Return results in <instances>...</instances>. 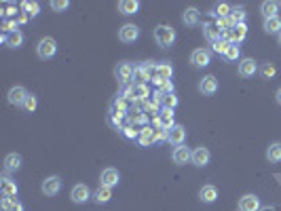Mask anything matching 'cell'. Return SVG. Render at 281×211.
Returning <instances> with one entry per match:
<instances>
[{"label":"cell","instance_id":"cell-31","mask_svg":"<svg viewBox=\"0 0 281 211\" xmlns=\"http://www.w3.org/2000/svg\"><path fill=\"white\" fill-rule=\"evenodd\" d=\"M267 158L271 163H281V142H275L267 148Z\"/></svg>","mask_w":281,"mask_h":211},{"label":"cell","instance_id":"cell-14","mask_svg":"<svg viewBox=\"0 0 281 211\" xmlns=\"http://www.w3.org/2000/svg\"><path fill=\"white\" fill-rule=\"evenodd\" d=\"M127 97H129V99H135V101H146V99H150L148 85H133L131 89L127 91Z\"/></svg>","mask_w":281,"mask_h":211},{"label":"cell","instance_id":"cell-11","mask_svg":"<svg viewBox=\"0 0 281 211\" xmlns=\"http://www.w3.org/2000/svg\"><path fill=\"white\" fill-rule=\"evenodd\" d=\"M184 139H186V129L182 125H173L167 131V142L173 146H184Z\"/></svg>","mask_w":281,"mask_h":211},{"label":"cell","instance_id":"cell-22","mask_svg":"<svg viewBox=\"0 0 281 211\" xmlns=\"http://www.w3.org/2000/svg\"><path fill=\"white\" fill-rule=\"evenodd\" d=\"M199 199H201L203 203H214V201L218 199V190H216V186H212V184L203 186V188L199 190Z\"/></svg>","mask_w":281,"mask_h":211},{"label":"cell","instance_id":"cell-25","mask_svg":"<svg viewBox=\"0 0 281 211\" xmlns=\"http://www.w3.org/2000/svg\"><path fill=\"white\" fill-rule=\"evenodd\" d=\"M203 30H205V38L212 40V45L218 43V40H222V30L218 28V24H207Z\"/></svg>","mask_w":281,"mask_h":211},{"label":"cell","instance_id":"cell-2","mask_svg":"<svg viewBox=\"0 0 281 211\" xmlns=\"http://www.w3.org/2000/svg\"><path fill=\"white\" fill-rule=\"evenodd\" d=\"M133 74H135V66L131 61H121L116 68H114V76L121 85H129L133 82Z\"/></svg>","mask_w":281,"mask_h":211},{"label":"cell","instance_id":"cell-41","mask_svg":"<svg viewBox=\"0 0 281 211\" xmlns=\"http://www.w3.org/2000/svg\"><path fill=\"white\" fill-rule=\"evenodd\" d=\"M19 30V24H17V19L15 22H11V19H5L3 22V34H11V32H17Z\"/></svg>","mask_w":281,"mask_h":211},{"label":"cell","instance_id":"cell-5","mask_svg":"<svg viewBox=\"0 0 281 211\" xmlns=\"http://www.w3.org/2000/svg\"><path fill=\"white\" fill-rule=\"evenodd\" d=\"M70 199H72V203H76V205L87 203V201L91 199L89 186H87V184H76V186L72 188V192H70Z\"/></svg>","mask_w":281,"mask_h":211},{"label":"cell","instance_id":"cell-13","mask_svg":"<svg viewBox=\"0 0 281 211\" xmlns=\"http://www.w3.org/2000/svg\"><path fill=\"white\" fill-rule=\"evenodd\" d=\"M171 158H173L175 165L182 167V165H186V163H192V150H188L186 146H175Z\"/></svg>","mask_w":281,"mask_h":211},{"label":"cell","instance_id":"cell-44","mask_svg":"<svg viewBox=\"0 0 281 211\" xmlns=\"http://www.w3.org/2000/svg\"><path fill=\"white\" fill-rule=\"evenodd\" d=\"M159 89H161L165 95H171V93H173V82H171V80H167V82H163V85L159 87Z\"/></svg>","mask_w":281,"mask_h":211},{"label":"cell","instance_id":"cell-47","mask_svg":"<svg viewBox=\"0 0 281 211\" xmlns=\"http://www.w3.org/2000/svg\"><path fill=\"white\" fill-rule=\"evenodd\" d=\"M275 97H277V103H279V106H281V89H279V91H277V93H275Z\"/></svg>","mask_w":281,"mask_h":211},{"label":"cell","instance_id":"cell-49","mask_svg":"<svg viewBox=\"0 0 281 211\" xmlns=\"http://www.w3.org/2000/svg\"><path fill=\"white\" fill-rule=\"evenodd\" d=\"M260 211H273V209H271V207H267V209H260Z\"/></svg>","mask_w":281,"mask_h":211},{"label":"cell","instance_id":"cell-28","mask_svg":"<svg viewBox=\"0 0 281 211\" xmlns=\"http://www.w3.org/2000/svg\"><path fill=\"white\" fill-rule=\"evenodd\" d=\"M277 9H279V3H273V0H265L260 5V11L265 15V19H271V17H277Z\"/></svg>","mask_w":281,"mask_h":211},{"label":"cell","instance_id":"cell-33","mask_svg":"<svg viewBox=\"0 0 281 211\" xmlns=\"http://www.w3.org/2000/svg\"><path fill=\"white\" fill-rule=\"evenodd\" d=\"M231 11H233V7L228 3H220V5L214 7V15L218 17V19H226V17H231Z\"/></svg>","mask_w":281,"mask_h":211},{"label":"cell","instance_id":"cell-3","mask_svg":"<svg viewBox=\"0 0 281 211\" xmlns=\"http://www.w3.org/2000/svg\"><path fill=\"white\" fill-rule=\"evenodd\" d=\"M36 53H38L41 59H51V57H55V53H57V43L51 38V36H47V38H43V40L38 43Z\"/></svg>","mask_w":281,"mask_h":211},{"label":"cell","instance_id":"cell-40","mask_svg":"<svg viewBox=\"0 0 281 211\" xmlns=\"http://www.w3.org/2000/svg\"><path fill=\"white\" fill-rule=\"evenodd\" d=\"M212 47H214V51L218 53V55H226V51H228V47H231V43H228V40H224V38H222V40L214 43Z\"/></svg>","mask_w":281,"mask_h":211},{"label":"cell","instance_id":"cell-30","mask_svg":"<svg viewBox=\"0 0 281 211\" xmlns=\"http://www.w3.org/2000/svg\"><path fill=\"white\" fill-rule=\"evenodd\" d=\"M0 205H3V211H24V207L19 201H17V197H3Z\"/></svg>","mask_w":281,"mask_h":211},{"label":"cell","instance_id":"cell-15","mask_svg":"<svg viewBox=\"0 0 281 211\" xmlns=\"http://www.w3.org/2000/svg\"><path fill=\"white\" fill-rule=\"evenodd\" d=\"M260 199L256 195H243L239 201V211H260Z\"/></svg>","mask_w":281,"mask_h":211},{"label":"cell","instance_id":"cell-32","mask_svg":"<svg viewBox=\"0 0 281 211\" xmlns=\"http://www.w3.org/2000/svg\"><path fill=\"white\" fill-rule=\"evenodd\" d=\"M265 32H267V34H277V36H279V32H281V19H279V15H277V17H271V19H265Z\"/></svg>","mask_w":281,"mask_h":211},{"label":"cell","instance_id":"cell-42","mask_svg":"<svg viewBox=\"0 0 281 211\" xmlns=\"http://www.w3.org/2000/svg\"><path fill=\"white\" fill-rule=\"evenodd\" d=\"M49 7L53 9V11H66L70 7V3H68V0H51Z\"/></svg>","mask_w":281,"mask_h":211},{"label":"cell","instance_id":"cell-38","mask_svg":"<svg viewBox=\"0 0 281 211\" xmlns=\"http://www.w3.org/2000/svg\"><path fill=\"white\" fill-rule=\"evenodd\" d=\"M36 106H38V99H36V95H34V93H30V95L26 97V101H24V106H22V108H24L26 112H34V110H36Z\"/></svg>","mask_w":281,"mask_h":211},{"label":"cell","instance_id":"cell-9","mask_svg":"<svg viewBox=\"0 0 281 211\" xmlns=\"http://www.w3.org/2000/svg\"><path fill=\"white\" fill-rule=\"evenodd\" d=\"M209 61H212V53H209L207 49H197V51H192L190 64L195 66V68H205V66H209Z\"/></svg>","mask_w":281,"mask_h":211},{"label":"cell","instance_id":"cell-43","mask_svg":"<svg viewBox=\"0 0 281 211\" xmlns=\"http://www.w3.org/2000/svg\"><path fill=\"white\" fill-rule=\"evenodd\" d=\"M163 106H165V108H169V110H173L175 106H178V97H175L173 93H171V95H167V97H165V101H163Z\"/></svg>","mask_w":281,"mask_h":211},{"label":"cell","instance_id":"cell-45","mask_svg":"<svg viewBox=\"0 0 281 211\" xmlns=\"http://www.w3.org/2000/svg\"><path fill=\"white\" fill-rule=\"evenodd\" d=\"M123 131H125V135H127V137H139V131H137V129H133L131 125H129V127H125Z\"/></svg>","mask_w":281,"mask_h":211},{"label":"cell","instance_id":"cell-20","mask_svg":"<svg viewBox=\"0 0 281 211\" xmlns=\"http://www.w3.org/2000/svg\"><path fill=\"white\" fill-rule=\"evenodd\" d=\"M150 82V72H148V66L142 64L135 68V74H133V85H148Z\"/></svg>","mask_w":281,"mask_h":211},{"label":"cell","instance_id":"cell-36","mask_svg":"<svg viewBox=\"0 0 281 211\" xmlns=\"http://www.w3.org/2000/svg\"><path fill=\"white\" fill-rule=\"evenodd\" d=\"M245 17H248V13H245L241 7H233V11H231V19H233L235 26H237V24H245Z\"/></svg>","mask_w":281,"mask_h":211},{"label":"cell","instance_id":"cell-24","mask_svg":"<svg viewBox=\"0 0 281 211\" xmlns=\"http://www.w3.org/2000/svg\"><path fill=\"white\" fill-rule=\"evenodd\" d=\"M0 190H3V197H17V184L7 175L0 180Z\"/></svg>","mask_w":281,"mask_h":211},{"label":"cell","instance_id":"cell-12","mask_svg":"<svg viewBox=\"0 0 281 211\" xmlns=\"http://www.w3.org/2000/svg\"><path fill=\"white\" fill-rule=\"evenodd\" d=\"M239 76H243V78H252L256 72H258V64L252 59V57H245V59H241L239 61Z\"/></svg>","mask_w":281,"mask_h":211},{"label":"cell","instance_id":"cell-19","mask_svg":"<svg viewBox=\"0 0 281 211\" xmlns=\"http://www.w3.org/2000/svg\"><path fill=\"white\" fill-rule=\"evenodd\" d=\"M30 93L24 89V87H19V85H17V87H13V89L9 91V103H13V106H24V101H26V97H28Z\"/></svg>","mask_w":281,"mask_h":211},{"label":"cell","instance_id":"cell-7","mask_svg":"<svg viewBox=\"0 0 281 211\" xmlns=\"http://www.w3.org/2000/svg\"><path fill=\"white\" fill-rule=\"evenodd\" d=\"M41 188H43L45 197H55V195H59V190H62V180L57 178V175H51V178H47L43 182Z\"/></svg>","mask_w":281,"mask_h":211},{"label":"cell","instance_id":"cell-27","mask_svg":"<svg viewBox=\"0 0 281 211\" xmlns=\"http://www.w3.org/2000/svg\"><path fill=\"white\" fill-rule=\"evenodd\" d=\"M22 167V156L17 154V152H13V154H9L7 158H5V171L7 173H13V171H17Z\"/></svg>","mask_w":281,"mask_h":211},{"label":"cell","instance_id":"cell-18","mask_svg":"<svg viewBox=\"0 0 281 211\" xmlns=\"http://www.w3.org/2000/svg\"><path fill=\"white\" fill-rule=\"evenodd\" d=\"M199 91L203 93V95H214L216 91H218V80H216V76H203L201 78V82H199Z\"/></svg>","mask_w":281,"mask_h":211},{"label":"cell","instance_id":"cell-26","mask_svg":"<svg viewBox=\"0 0 281 211\" xmlns=\"http://www.w3.org/2000/svg\"><path fill=\"white\" fill-rule=\"evenodd\" d=\"M118 11L123 15H135L139 11V3H137V0H121V3H118Z\"/></svg>","mask_w":281,"mask_h":211},{"label":"cell","instance_id":"cell-21","mask_svg":"<svg viewBox=\"0 0 281 211\" xmlns=\"http://www.w3.org/2000/svg\"><path fill=\"white\" fill-rule=\"evenodd\" d=\"M199 19H201V13H199L197 7H188V9L184 11V15H182V22H184L186 26H197Z\"/></svg>","mask_w":281,"mask_h":211},{"label":"cell","instance_id":"cell-39","mask_svg":"<svg viewBox=\"0 0 281 211\" xmlns=\"http://www.w3.org/2000/svg\"><path fill=\"white\" fill-rule=\"evenodd\" d=\"M260 74H262V78H273L275 74H277V68H275V64H265L260 68Z\"/></svg>","mask_w":281,"mask_h":211},{"label":"cell","instance_id":"cell-16","mask_svg":"<svg viewBox=\"0 0 281 211\" xmlns=\"http://www.w3.org/2000/svg\"><path fill=\"white\" fill-rule=\"evenodd\" d=\"M156 125H159V127H163V129H171L173 125H175V122H173V110H169V108H165V106H163V108H161V112L159 114H156Z\"/></svg>","mask_w":281,"mask_h":211},{"label":"cell","instance_id":"cell-4","mask_svg":"<svg viewBox=\"0 0 281 211\" xmlns=\"http://www.w3.org/2000/svg\"><path fill=\"white\" fill-rule=\"evenodd\" d=\"M139 38V28L135 24H125L121 30H118V40L121 43H135Z\"/></svg>","mask_w":281,"mask_h":211},{"label":"cell","instance_id":"cell-46","mask_svg":"<svg viewBox=\"0 0 281 211\" xmlns=\"http://www.w3.org/2000/svg\"><path fill=\"white\" fill-rule=\"evenodd\" d=\"M28 19H30V15H28L26 11H22V13H19V17H17V24H26Z\"/></svg>","mask_w":281,"mask_h":211},{"label":"cell","instance_id":"cell-6","mask_svg":"<svg viewBox=\"0 0 281 211\" xmlns=\"http://www.w3.org/2000/svg\"><path fill=\"white\" fill-rule=\"evenodd\" d=\"M118 182H121V173H118L114 167L104 169V171H102V175H99V186H108V188H114Z\"/></svg>","mask_w":281,"mask_h":211},{"label":"cell","instance_id":"cell-1","mask_svg":"<svg viewBox=\"0 0 281 211\" xmlns=\"http://www.w3.org/2000/svg\"><path fill=\"white\" fill-rule=\"evenodd\" d=\"M154 40H156V45L163 47V49L171 47L175 43V30L169 28V26H163V24L156 26L154 28Z\"/></svg>","mask_w":281,"mask_h":211},{"label":"cell","instance_id":"cell-23","mask_svg":"<svg viewBox=\"0 0 281 211\" xmlns=\"http://www.w3.org/2000/svg\"><path fill=\"white\" fill-rule=\"evenodd\" d=\"M139 144L142 146H150V144H154L156 142V129H152V127H144L142 131H139Z\"/></svg>","mask_w":281,"mask_h":211},{"label":"cell","instance_id":"cell-17","mask_svg":"<svg viewBox=\"0 0 281 211\" xmlns=\"http://www.w3.org/2000/svg\"><path fill=\"white\" fill-rule=\"evenodd\" d=\"M3 45L9 47V49H19V47L24 45V34H22V30L11 32V34H3Z\"/></svg>","mask_w":281,"mask_h":211},{"label":"cell","instance_id":"cell-34","mask_svg":"<svg viewBox=\"0 0 281 211\" xmlns=\"http://www.w3.org/2000/svg\"><path fill=\"white\" fill-rule=\"evenodd\" d=\"M0 15H3V22L5 19H11V17H15V13H17V5H13V3H3L0 5Z\"/></svg>","mask_w":281,"mask_h":211},{"label":"cell","instance_id":"cell-8","mask_svg":"<svg viewBox=\"0 0 281 211\" xmlns=\"http://www.w3.org/2000/svg\"><path fill=\"white\" fill-rule=\"evenodd\" d=\"M171 76H173V68H171V64H156V76H154V85L156 87H161L163 82H167V80H171Z\"/></svg>","mask_w":281,"mask_h":211},{"label":"cell","instance_id":"cell-29","mask_svg":"<svg viewBox=\"0 0 281 211\" xmlns=\"http://www.w3.org/2000/svg\"><path fill=\"white\" fill-rule=\"evenodd\" d=\"M93 199H95V203H99V205H102V203H108V201L112 199V188H108V186H97Z\"/></svg>","mask_w":281,"mask_h":211},{"label":"cell","instance_id":"cell-37","mask_svg":"<svg viewBox=\"0 0 281 211\" xmlns=\"http://www.w3.org/2000/svg\"><path fill=\"white\" fill-rule=\"evenodd\" d=\"M228 61H237L239 57H241V49H239V45H233L231 43V47H228V51H226V55H224Z\"/></svg>","mask_w":281,"mask_h":211},{"label":"cell","instance_id":"cell-10","mask_svg":"<svg viewBox=\"0 0 281 211\" xmlns=\"http://www.w3.org/2000/svg\"><path fill=\"white\" fill-rule=\"evenodd\" d=\"M209 161H212V154H209V148L201 146L192 150V165L195 167H207Z\"/></svg>","mask_w":281,"mask_h":211},{"label":"cell","instance_id":"cell-35","mask_svg":"<svg viewBox=\"0 0 281 211\" xmlns=\"http://www.w3.org/2000/svg\"><path fill=\"white\" fill-rule=\"evenodd\" d=\"M22 11H26L30 17H36L41 13V5L38 3H32V0H26V3H22Z\"/></svg>","mask_w":281,"mask_h":211},{"label":"cell","instance_id":"cell-48","mask_svg":"<svg viewBox=\"0 0 281 211\" xmlns=\"http://www.w3.org/2000/svg\"><path fill=\"white\" fill-rule=\"evenodd\" d=\"M277 43H279V45H281V32H279V36H277Z\"/></svg>","mask_w":281,"mask_h":211}]
</instances>
